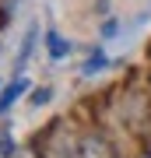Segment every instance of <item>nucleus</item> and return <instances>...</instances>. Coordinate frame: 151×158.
Masks as SVG:
<instances>
[{"label": "nucleus", "instance_id": "obj_1", "mask_svg": "<svg viewBox=\"0 0 151 158\" xmlns=\"http://www.w3.org/2000/svg\"><path fill=\"white\" fill-rule=\"evenodd\" d=\"M46 42H49V56L53 60H63L70 53V46H67V39H63L60 32H46Z\"/></svg>", "mask_w": 151, "mask_h": 158}, {"label": "nucleus", "instance_id": "obj_2", "mask_svg": "<svg viewBox=\"0 0 151 158\" xmlns=\"http://www.w3.org/2000/svg\"><path fill=\"white\" fill-rule=\"evenodd\" d=\"M21 91H25V77H18L14 85H7V88H4V95H0V113H7V109L14 106V98L21 95Z\"/></svg>", "mask_w": 151, "mask_h": 158}, {"label": "nucleus", "instance_id": "obj_5", "mask_svg": "<svg viewBox=\"0 0 151 158\" xmlns=\"http://www.w3.org/2000/svg\"><path fill=\"white\" fill-rule=\"evenodd\" d=\"M144 158H151V155H144Z\"/></svg>", "mask_w": 151, "mask_h": 158}, {"label": "nucleus", "instance_id": "obj_3", "mask_svg": "<svg viewBox=\"0 0 151 158\" xmlns=\"http://www.w3.org/2000/svg\"><path fill=\"white\" fill-rule=\"evenodd\" d=\"M99 67H106V53H91V56H88V63H84V74H95Z\"/></svg>", "mask_w": 151, "mask_h": 158}, {"label": "nucleus", "instance_id": "obj_4", "mask_svg": "<svg viewBox=\"0 0 151 158\" xmlns=\"http://www.w3.org/2000/svg\"><path fill=\"white\" fill-rule=\"evenodd\" d=\"M46 98H49V91H46V88H42V91H35V95H32V102H35V106H42Z\"/></svg>", "mask_w": 151, "mask_h": 158}]
</instances>
